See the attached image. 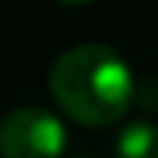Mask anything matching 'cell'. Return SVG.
I'll return each instance as SVG.
<instances>
[{
	"label": "cell",
	"instance_id": "obj_1",
	"mask_svg": "<svg viewBox=\"0 0 158 158\" xmlns=\"http://www.w3.org/2000/svg\"><path fill=\"white\" fill-rule=\"evenodd\" d=\"M48 90L64 116L90 129L119 123L135 97L129 64L100 42L64 48L48 71Z\"/></svg>",
	"mask_w": 158,
	"mask_h": 158
},
{
	"label": "cell",
	"instance_id": "obj_2",
	"mask_svg": "<svg viewBox=\"0 0 158 158\" xmlns=\"http://www.w3.org/2000/svg\"><path fill=\"white\" fill-rule=\"evenodd\" d=\"M64 123L42 106H19L0 119V158H61Z\"/></svg>",
	"mask_w": 158,
	"mask_h": 158
},
{
	"label": "cell",
	"instance_id": "obj_3",
	"mask_svg": "<svg viewBox=\"0 0 158 158\" xmlns=\"http://www.w3.org/2000/svg\"><path fill=\"white\" fill-rule=\"evenodd\" d=\"M116 158H158V126L132 119L116 135Z\"/></svg>",
	"mask_w": 158,
	"mask_h": 158
},
{
	"label": "cell",
	"instance_id": "obj_4",
	"mask_svg": "<svg viewBox=\"0 0 158 158\" xmlns=\"http://www.w3.org/2000/svg\"><path fill=\"white\" fill-rule=\"evenodd\" d=\"M58 3H64V6H84V3H90V0H58Z\"/></svg>",
	"mask_w": 158,
	"mask_h": 158
}]
</instances>
